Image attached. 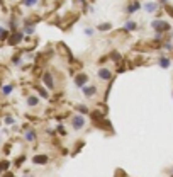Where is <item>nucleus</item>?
I'll return each mask as SVG.
<instances>
[{"label":"nucleus","mask_w":173,"mask_h":177,"mask_svg":"<svg viewBox=\"0 0 173 177\" xmlns=\"http://www.w3.org/2000/svg\"><path fill=\"white\" fill-rule=\"evenodd\" d=\"M144 10L153 14V12L158 10V4H156V2H146V4H144Z\"/></svg>","instance_id":"obj_9"},{"label":"nucleus","mask_w":173,"mask_h":177,"mask_svg":"<svg viewBox=\"0 0 173 177\" xmlns=\"http://www.w3.org/2000/svg\"><path fill=\"white\" fill-rule=\"evenodd\" d=\"M58 129H59V133H61V135H65V128H63V126H61V124H59V126H58Z\"/></svg>","instance_id":"obj_27"},{"label":"nucleus","mask_w":173,"mask_h":177,"mask_svg":"<svg viewBox=\"0 0 173 177\" xmlns=\"http://www.w3.org/2000/svg\"><path fill=\"white\" fill-rule=\"evenodd\" d=\"M137 27V24L134 21H127L126 22V31H134Z\"/></svg>","instance_id":"obj_13"},{"label":"nucleus","mask_w":173,"mask_h":177,"mask_svg":"<svg viewBox=\"0 0 173 177\" xmlns=\"http://www.w3.org/2000/svg\"><path fill=\"white\" fill-rule=\"evenodd\" d=\"M87 80H88V75L78 73L77 77H75V85H77V87H83V85L87 84Z\"/></svg>","instance_id":"obj_4"},{"label":"nucleus","mask_w":173,"mask_h":177,"mask_svg":"<svg viewBox=\"0 0 173 177\" xmlns=\"http://www.w3.org/2000/svg\"><path fill=\"white\" fill-rule=\"evenodd\" d=\"M151 27L156 31V33H166V31H170V24L166 21H161V19H156V21L151 22Z\"/></svg>","instance_id":"obj_1"},{"label":"nucleus","mask_w":173,"mask_h":177,"mask_svg":"<svg viewBox=\"0 0 173 177\" xmlns=\"http://www.w3.org/2000/svg\"><path fill=\"white\" fill-rule=\"evenodd\" d=\"M99 78H100V80H111V78H112L111 70H109V68H100V70H99Z\"/></svg>","instance_id":"obj_6"},{"label":"nucleus","mask_w":173,"mask_h":177,"mask_svg":"<svg viewBox=\"0 0 173 177\" xmlns=\"http://www.w3.org/2000/svg\"><path fill=\"white\" fill-rule=\"evenodd\" d=\"M34 163H48V157H46V155H36V157H34Z\"/></svg>","instance_id":"obj_10"},{"label":"nucleus","mask_w":173,"mask_h":177,"mask_svg":"<svg viewBox=\"0 0 173 177\" xmlns=\"http://www.w3.org/2000/svg\"><path fill=\"white\" fill-rule=\"evenodd\" d=\"M21 41H22V34L21 33H14L9 37V44H10V46H15V44H19Z\"/></svg>","instance_id":"obj_7"},{"label":"nucleus","mask_w":173,"mask_h":177,"mask_svg":"<svg viewBox=\"0 0 173 177\" xmlns=\"http://www.w3.org/2000/svg\"><path fill=\"white\" fill-rule=\"evenodd\" d=\"M111 29V24H100L99 26V31H109Z\"/></svg>","instance_id":"obj_19"},{"label":"nucleus","mask_w":173,"mask_h":177,"mask_svg":"<svg viewBox=\"0 0 173 177\" xmlns=\"http://www.w3.org/2000/svg\"><path fill=\"white\" fill-rule=\"evenodd\" d=\"M37 102H39V99H37V97H34V96L27 97V106L34 107V106H37Z\"/></svg>","instance_id":"obj_12"},{"label":"nucleus","mask_w":173,"mask_h":177,"mask_svg":"<svg viewBox=\"0 0 173 177\" xmlns=\"http://www.w3.org/2000/svg\"><path fill=\"white\" fill-rule=\"evenodd\" d=\"M5 37H7V31L4 27H0V39H5Z\"/></svg>","instance_id":"obj_21"},{"label":"nucleus","mask_w":173,"mask_h":177,"mask_svg":"<svg viewBox=\"0 0 173 177\" xmlns=\"http://www.w3.org/2000/svg\"><path fill=\"white\" fill-rule=\"evenodd\" d=\"M26 140H27V141H34V140H36V135H34L32 129H29V131L26 133Z\"/></svg>","instance_id":"obj_14"},{"label":"nucleus","mask_w":173,"mask_h":177,"mask_svg":"<svg viewBox=\"0 0 173 177\" xmlns=\"http://www.w3.org/2000/svg\"><path fill=\"white\" fill-rule=\"evenodd\" d=\"M22 4L26 5V7H32V5L37 4V0H22Z\"/></svg>","instance_id":"obj_18"},{"label":"nucleus","mask_w":173,"mask_h":177,"mask_svg":"<svg viewBox=\"0 0 173 177\" xmlns=\"http://www.w3.org/2000/svg\"><path fill=\"white\" fill-rule=\"evenodd\" d=\"M12 90H14V87H12V85H5V87L2 88V94H4V96H9Z\"/></svg>","instance_id":"obj_16"},{"label":"nucleus","mask_w":173,"mask_h":177,"mask_svg":"<svg viewBox=\"0 0 173 177\" xmlns=\"http://www.w3.org/2000/svg\"><path fill=\"white\" fill-rule=\"evenodd\" d=\"M4 177H14V174H12V172H7V174H5Z\"/></svg>","instance_id":"obj_28"},{"label":"nucleus","mask_w":173,"mask_h":177,"mask_svg":"<svg viewBox=\"0 0 173 177\" xmlns=\"http://www.w3.org/2000/svg\"><path fill=\"white\" fill-rule=\"evenodd\" d=\"M85 34H87V36H92V34H93V29H92V27H87V29H85Z\"/></svg>","instance_id":"obj_25"},{"label":"nucleus","mask_w":173,"mask_h":177,"mask_svg":"<svg viewBox=\"0 0 173 177\" xmlns=\"http://www.w3.org/2000/svg\"><path fill=\"white\" fill-rule=\"evenodd\" d=\"M5 123H7V124H14V118L7 116V118H5Z\"/></svg>","instance_id":"obj_26"},{"label":"nucleus","mask_w":173,"mask_h":177,"mask_svg":"<svg viewBox=\"0 0 173 177\" xmlns=\"http://www.w3.org/2000/svg\"><path fill=\"white\" fill-rule=\"evenodd\" d=\"M163 48L170 51V49H173V44H171V43H165V44H163Z\"/></svg>","instance_id":"obj_24"},{"label":"nucleus","mask_w":173,"mask_h":177,"mask_svg":"<svg viewBox=\"0 0 173 177\" xmlns=\"http://www.w3.org/2000/svg\"><path fill=\"white\" fill-rule=\"evenodd\" d=\"M24 160H26V157H21V159H17V160H15V165H22V162H24Z\"/></svg>","instance_id":"obj_23"},{"label":"nucleus","mask_w":173,"mask_h":177,"mask_svg":"<svg viewBox=\"0 0 173 177\" xmlns=\"http://www.w3.org/2000/svg\"><path fill=\"white\" fill-rule=\"evenodd\" d=\"M77 109H78V111H80L81 114H87V112H88V109H87V106H78V107H77Z\"/></svg>","instance_id":"obj_20"},{"label":"nucleus","mask_w":173,"mask_h":177,"mask_svg":"<svg viewBox=\"0 0 173 177\" xmlns=\"http://www.w3.org/2000/svg\"><path fill=\"white\" fill-rule=\"evenodd\" d=\"M158 65L161 66V68H168V66H170V60L163 56V58H160V60H158Z\"/></svg>","instance_id":"obj_11"},{"label":"nucleus","mask_w":173,"mask_h":177,"mask_svg":"<svg viewBox=\"0 0 173 177\" xmlns=\"http://www.w3.org/2000/svg\"><path fill=\"white\" fill-rule=\"evenodd\" d=\"M37 92H39V96H41V97H44V99H48V97H49V94L46 92V90H44L43 87H37Z\"/></svg>","instance_id":"obj_17"},{"label":"nucleus","mask_w":173,"mask_h":177,"mask_svg":"<svg viewBox=\"0 0 173 177\" xmlns=\"http://www.w3.org/2000/svg\"><path fill=\"white\" fill-rule=\"evenodd\" d=\"M43 82H44L46 84V87L48 88H55V80H53V77H51V73H48V72H46L44 75H43Z\"/></svg>","instance_id":"obj_5"},{"label":"nucleus","mask_w":173,"mask_h":177,"mask_svg":"<svg viewBox=\"0 0 173 177\" xmlns=\"http://www.w3.org/2000/svg\"><path fill=\"white\" fill-rule=\"evenodd\" d=\"M71 126H73V129H81L85 126V118L83 116H73V119H71Z\"/></svg>","instance_id":"obj_2"},{"label":"nucleus","mask_w":173,"mask_h":177,"mask_svg":"<svg viewBox=\"0 0 173 177\" xmlns=\"http://www.w3.org/2000/svg\"><path fill=\"white\" fill-rule=\"evenodd\" d=\"M9 165H10V163H9L7 160H2V162H0V174L4 172V170H7Z\"/></svg>","instance_id":"obj_15"},{"label":"nucleus","mask_w":173,"mask_h":177,"mask_svg":"<svg viewBox=\"0 0 173 177\" xmlns=\"http://www.w3.org/2000/svg\"><path fill=\"white\" fill-rule=\"evenodd\" d=\"M81 92L85 94V97H92L97 94V87L95 85H83V87H81Z\"/></svg>","instance_id":"obj_3"},{"label":"nucleus","mask_w":173,"mask_h":177,"mask_svg":"<svg viewBox=\"0 0 173 177\" xmlns=\"http://www.w3.org/2000/svg\"><path fill=\"white\" fill-rule=\"evenodd\" d=\"M139 9H141L139 2H131V4L127 5V9H126V12H127V14H134V12H137Z\"/></svg>","instance_id":"obj_8"},{"label":"nucleus","mask_w":173,"mask_h":177,"mask_svg":"<svg viewBox=\"0 0 173 177\" xmlns=\"http://www.w3.org/2000/svg\"><path fill=\"white\" fill-rule=\"evenodd\" d=\"M12 61H14V65H21V55H15Z\"/></svg>","instance_id":"obj_22"}]
</instances>
